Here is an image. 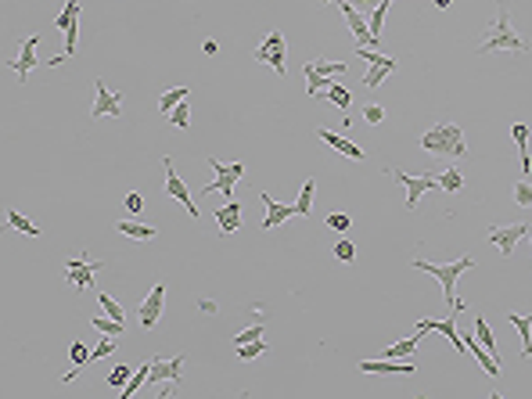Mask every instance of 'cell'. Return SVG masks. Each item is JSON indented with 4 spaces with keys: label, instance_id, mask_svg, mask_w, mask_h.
<instances>
[{
    "label": "cell",
    "instance_id": "1",
    "mask_svg": "<svg viewBox=\"0 0 532 399\" xmlns=\"http://www.w3.org/2000/svg\"><path fill=\"white\" fill-rule=\"evenodd\" d=\"M493 22L485 26V40L478 44V54H489V51H518L525 54L529 44H525V36L515 29V22H510V0H493Z\"/></svg>",
    "mask_w": 532,
    "mask_h": 399
},
{
    "label": "cell",
    "instance_id": "2",
    "mask_svg": "<svg viewBox=\"0 0 532 399\" xmlns=\"http://www.w3.org/2000/svg\"><path fill=\"white\" fill-rule=\"evenodd\" d=\"M410 266L414 270H424V274H432L442 284V299H446V309H450V313H460L464 309V302L457 299V281H460V274H467V270L475 266V256H460L453 263H428V259L414 256Z\"/></svg>",
    "mask_w": 532,
    "mask_h": 399
},
{
    "label": "cell",
    "instance_id": "3",
    "mask_svg": "<svg viewBox=\"0 0 532 399\" xmlns=\"http://www.w3.org/2000/svg\"><path fill=\"white\" fill-rule=\"evenodd\" d=\"M421 148L428 155H439V158H464L467 155V144H464V130L457 122H435L432 130L421 133Z\"/></svg>",
    "mask_w": 532,
    "mask_h": 399
},
{
    "label": "cell",
    "instance_id": "4",
    "mask_svg": "<svg viewBox=\"0 0 532 399\" xmlns=\"http://www.w3.org/2000/svg\"><path fill=\"white\" fill-rule=\"evenodd\" d=\"M209 170H212V173H216V180H212V184H205V187H202V191H198V195L205 198V195H216V191H220V195H223L227 202L234 198V184H238V180H241V177L248 173V170H245V162H234V165H223L220 158H209Z\"/></svg>",
    "mask_w": 532,
    "mask_h": 399
},
{
    "label": "cell",
    "instance_id": "5",
    "mask_svg": "<svg viewBox=\"0 0 532 399\" xmlns=\"http://www.w3.org/2000/svg\"><path fill=\"white\" fill-rule=\"evenodd\" d=\"M356 58H367L371 61V72L364 76V87H381L396 69H399V58H392V54H378L374 47H356Z\"/></svg>",
    "mask_w": 532,
    "mask_h": 399
},
{
    "label": "cell",
    "instance_id": "6",
    "mask_svg": "<svg viewBox=\"0 0 532 399\" xmlns=\"http://www.w3.org/2000/svg\"><path fill=\"white\" fill-rule=\"evenodd\" d=\"M104 270V263H97V259H87V252H79V256L72 259H65V277H69V284L76 288V291H87V288H94V277Z\"/></svg>",
    "mask_w": 532,
    "mask_h": 399
},
{
    "label": "cell",
    "instance_id": "7",
    "mask_svg": "<svg viewBox=\"0 0 532 399\" xmlns=\"http://www.w3.org/2000/svg\"><path fill=\"white\" fill-rule=\"evenodd\" d=\"M331 4L342 8L346 22H349V33L356 36V47H378V40H381V36H374V33H371V22H367L364 15H360V8L353 4V0H331Z\"/></svg>",
    "mask_w": 532,
    "mask_h": 399
},
{
    "label": "cell",
    "instance_id": "8",
    "mask_svg": "<svg viewBox=\"0 0 532 399\" xmlns=\"http://www.w3.org/2000/svg\"><path fill=\"white\" fill-rule=\"evenodd\" d=\"M255 61H263V65H270L273 72H277L281 79L288 76V65H284V33L273 29L259 47H255Z\"/></svg>",
    "mask_w": 532,
    "mask_h": 399
},
{
    "label": "cell",
    "instance_id": "9",
    "mask_svg": "<svg viewBox=\"0 0 532 399\" xmlns=\"http://www.w3.org/2000/svg\"><path fill=\"white\" fill-rule=\"evenodd\" d=\"M162 165H166V195L173 198V202H180L187 213H191V220H198L202 213H198V205H195V198H191V191H187V184L180 180V173H177V165H173V158H162Z\"/></svg>",
    "mask_w": 532,
    "mask_h": 399
},
{
    "label": "cell",
    "instance_id": "10",
    "mask_svg": "<svg viewBox=\"0 0 532 399\" xmlns=\"http://www.w3.org/2000/svg\"><path fill=\"white\" fill-rule=\"evenodd\" d=\"M122 115V97L112 94V87H104L101 79H94V108L90 119H119Z\"/></svg>",
    "mask_w": 532,
    "mask_h": 399
},
{
    "label": "cell",
    "instance_id": "11",
    "mask_svg": "<svg viewBox=\"0 0 532 399\" xmlns=\"http://www.w3.org/2000/svg\"><path fill=\"white\" fill-rule=\"evenodd\" d=\"M36 44H40V36H26V40H22V51H18V58H8V65L15 69L18 83H26L33 69L44 65V58H36Z\"/></svg>",
    "mask_w": 532,
    "mask_h": 399
},
{
    "label": "cell",
    "instance_id": "12",
    "mask_svg": "<svg viewBox=\"0 0 532 399\" xmlns=\"http://www.w3.org/2000/svg\"><path fill=\"white\" fill-rule=\"evenodd\" d=\"M162 309H166V284L159 281L152 291H147V299L137 306V317H140V327L144 331H152L155 324H159V317H162Z\"/></svg>",
    "mask_w": 532,
    "mask_h": 399
},
{
    "label": "cell",
    "instance_id": "13",
    "mask_svg": "<svg viewBox=\"0 0 532 399\" xmlns=\"http://www.w3.org/2000/svg\"><path fill=\"white\" fill-rule=\"evenodd\" d=\"M532 234V227L529 223H510V227H489V241H493L503 256H510L515 252V245L522 241V238H529Z\"/></svg>",
    "mask_w": 532,
    "mask_h": 399
},
{
    "label": "cell",
    "instance_id": "14",
    "mask_svg": "<svg viewBox=\"0 0 532 399\" xmlns=\"http://www.w3.org/2000/svg\"><path fill=\"white\" fill-rule=\"evenodd\" d=\"M184 364H187V356H173V360H152V382L159 385L162 382V392L159 396H169V385L180 377V370H184Z\"/></svg>",
    "mask_w": 532,
    "mask_h": 399
},
{
    "label": "cell",
    "instance_id": "15",
    "mask_svg": "<svg viewBox=\"0 0 532 399\" xmlns=\"http://www.w3.org/2000/svg\"><path fill=\"white\" fill-rule=\"evenodd\" d=\"M259 202L266 205V220H263V230H277L284 220H291V216H299V209L295 205H284V202H277L270 191H259Z\"/></svg>",
    "mask_w": 532,
    "mask_h": 399
},
{
    "label": "cell",
    "instance_id": "16",
    "mask_svg": "<svg viewBox=\"0 0 532 399\" xmlns=\"http://www.w3.org/2000/svg\"><path fill=\"white\" fill-rule=\"evenodd\" d=\"M392 177H396L403 187H407V209H417L421 195L432 191V187H439L435 177H414V173H403V170H392Z\"/></svg>",
    "mask_w": 532,
    "mask_h": 399
},
{
    "label": "cell",
    "instance_id": "17",
    "mask_svg": "<svg viewBox=\"0 0 532 399\" xmlns=\"http://www.w3.org/2000/svg\"><path fill=\"white\" fill-rule=\"evenodd\" d=\"M360 374H417V364L381 356V360H364V364H360Z\"/></svg>",
    "mask_w": 532,
    "mask_h": 399
},
{
    "label": "cell",
    "instance_id": "18",
    "mask_svg": "<svg viewBox=\"0 0 532 399\" xmlns=\"http://www.w3.org/2000/svg\"><path fill=\"white\" fill-rule=\"evenodd\" d=\"M316 137H321V140L328 144V148H334L338 155H346V158H353V162H364V158H367V152H364V148H360V144H353V140H346V137H338V133L324 130V126H321V130H316Z\"/></svg>",
    "mask_w": 532,
    "mask_h": 399
},
{
    "label": "cell",
    "instance_id": "19",
    "mask_svg": "<svg viewBox=\"0 0 532 399\" xmlns=\"http://www.w3.org/2000/svg\"><path fill=\"white\" fill-rule=\"evenodd\" d=\"M241 213H245L241 202H234V198H230L223 209H216V213H212V220H216V227H220V234H223V238H230L234 230L241 227Z\"/></svg>",
    "mask_w": 532,
    "mask_h": 399
},
{
    "label": "cell",
    "instance_id": "20",
    "mask_svg": "<svg viewBox=\"0 0 532 399\" xmlns=\"http://www.w3.org/2000/svg\"><path fill=\"white\" fill-rule=\"evenodd\" d=\"M464 345H467V352L475 356V364L485 370V377H497V374H500V360H497V356H493V352H489V349H485V345L475 339V334H467Z\"/></svg>",
    "mask_w": 532,
    "mask_h": 399
},
{
    "label": "cell",
    "instance_id": "21",
    "mask_svg": "<svg viewBox=\"0 0 532 399\" xmlns=\"http://www.w3.org/2000/svg\"><path fill=\"white\" fill-rule=\"evenodd\" d=\"M507 324L522 334V360H532V313H507Z\"/></svg>",
    "mask_w": 532,
    "mask_h": 399
},
{
    "label": "cell",
    "instance_id": "22",
    "mask_svg": "<svg viewBox=\"0 0 532 399\" xmlns=\"http://www.w3.org/2000/svg\"><path fill=\"white\" fill-rule=\"evenodd\" d=\"M115 230H119L122 238H134V241H152V238H159L155 227H147V223H130V220L115 223Z\"/></svg>",
    "mask_w": 532,
    "mask_h": 399
},
{
    "label": "cell",
    "instance_id": "23",
    "mask_svg": "<svg viewBox=\"0 0 532 399\" xmlns=\"http://www.w3.org/2000/svg\"><path fill=\"white\" fill-rule=\"evenodd\" d=\"M303 76H306V94H309V97H321V94L331 87V83H334L331 76H321V72H316V69H313V61L303 69Z\"/></svg>",
    "mask_w": 532,
    "mask_h": 399
},
{
    "label": "cell",
    "instance_id": "24",
    "mask_svg": "<svg viewBox=\"0 0 532 399\" xmlns=\"http://www.w3.org/2000/svg\"><path fill=\"white\" fill-rule=\"evenodd\" d=\"M510 137H515L518 152H522V170L532 173V162H529V126L525 122H515V126H510Z\"/></svg>",
    "mask_w": 532,
    "mask_h": 399
},
{
    "label": "cell",
    "instance_id": "25",
    "mask_svg": "<svg viewBox=\"0 0 532 399\" xmlns=\"http://www.w3.org/2000/svg\"><path fill=\"white\" fill-rule=\"evenodd\" d=\"M147 377H152V360H147V364H140V367L134 370V377H130V382H126V385H122V399H130V396H137V392L144 389V382H147Z\"/></svg>",
    "mask_w": 532,
    "mask_h": 399
},
{
    "label": "cell",
    "instance_id": "26",
    "mask_svg": "<svg viewBox=\"0 0 532 399\" xmlns=\"http://www.w3.org/2000/svg\"><path fill=\"white\" fill-rule=\"evenodd\" d=\"M475 339L489 349V352H493L497 356V360H500V345H497V339H493V331H489V324H485V317H482V313H475Z\"/></svg>",
    "mask_w": 532,
    "mask_h": 399
},
{
    "label": "cell",
    "instance_id": "27",
    "mask_svg": "<svg viewBox=\"0 0 532 399\" xmlns=\"http://www.w3.org/2000/svg\"><path fill=\"white\" fill-rule=\"evenodd\" d=\"M187 97H191V87H173V90H166V94L159 97V112L169 115V112H173L180 101H187Z\"/></svg>",
    "mask_w": 532,
    "mask_h": 399
},
{
    "label": "cell",
    "instance_id": "28",
    "mask_svg": "<svg viewBox=\"0 0 532 399\" xmlns=\"http://www.w3.org/2000/svg\"><path fill=\"white\" fill-rule=\"evenodd\" d=\"M417 345H421V334L414 331V334H410V339H403V342L389 345V349H385V356H389V360H407V356H410V352H414Z\"/></svg>",
    "mask_w": 532,
    "mask_h": 399
},
{
    "label": "cell",
    "instance_id": "29",
    "mask_svg": "<svg viewBox=\"0 0 532 399\" xmlns=\"http://www.w3.org/2000/svg\"><path fill=\"white\" fill-rule=\"evenodd\" d=\"M324 94H328V101L334 104L338 112H349V104H353V94H349V90H346V87H342V83H338V79L331 83V87H328Z\"/></svg>",
    "mask_w": 532,
    "mask_h": 399
},
{
    "label": "cell",
    "instance_id": "30",
    "mask_svg": "<svg viewBox=\"0 0 532 399\" xmlns=\"http://www.w3.org/2000/svg\"><path fill=\"white\" fill-rule=\"evenodd\" d=\"M266 349H270V345H266L263 339H255V342H245V345H234V356H238L241 364H248V360H259Z\"/></svg>",
    "mask_w": 532,
    "mask_h": 399
},
{
    "label": "cell",
    "instance_id": "31",
    "mask_svg": "<svg viewBox=\"0 0 532 399\" xmlns=\"http://www.w3.org/2000/svg\"><path fill=\"white\" fill-rule=\"evenodd\" d=\"M435 180H439V187H442L446 195H457V191H464V173H460V170H446V173H439Z\"/></svg>",
    "mask_w": 532,
    "mask_h": 399
},
{
    "label": "cell",
    "instance_id": "32",
    "mask_svg": "<svg viewBox=\"0 0 532 399\" xmlns=\"http://www.w3.org/2000/svg\"><path fill=\"white\" fill-rule=\"evenodd\" d=\"M79 22V0H65V8H61V15H58V29L61 33H69V26H76Z\"/></svg>",
    "mask_w": 532,
    "mask_h": 399
},
{
    "label": "cell",
    "instance_id": "33",
    "mask_svg": "<svg viewBox=\"0 0 532 399\" xmlns=\"http://www.w3.org/2000/svg\"><path fill=\"white\" fill-rule=\"evenodd\" d=\"M90 324H94L101 334H122V331H126V324L115 320V317H108V313H104V317H101V313H97V317H90Z\"/></svg>",
    "mask_w": 532,
    "mask_h": 399
},
{
    "label": "cell",
    "instance_id": "34",
    "mask_svg": "<svg viewBox=\"0 0 532 399\" xmlns=\"http://www.w3.org/2000/svg\"><path fill=\"white\" fill-rule=\"evenodd\" d=\"M313 191H316V180H306V184H303V195H299V202H295V209H299V216H309V213H313Z\"/></svg>",
    "mask_w": 532,
    "mask_h": 399
},
{
    "label": "cell",
    "instance_id": "35",
    "mask_svg": "<svg viewBox=\"0 0 532 399\" xmlns=\"http://www.w3.org/2000/svg\"><path fill=\"white\" fill-rule=\"evenodd\" d=\"M8 223L18 230V234H26V238H36V234H40L36 223H33L29 216H22V213H11V216H8Z\"/></svg>",
    "mask_w": 532,
    "mask_h": 399
},
{
    "label": "cell",
    "instance_id": "36",
    "mask_svg": "<svg viewBox=\"0 0 532 399\" xmlns=\"http://www.w3.org/2000/svg\"><path fill=\"white\" fill-rule=\"evenodd\" d=\"M334 259L349 266V263L356 259V245H353L349 238H338V241H334Z\"/></svg>",
    "mask_w": 532,
    "mask_h": 399
},
{
    "label": "cell",
    "instance_id": "37",
    "mask_svg": "<svg viewBox=\"0 0 532 399\" xmlns=\"http://www.w3.org/2000/svg\"><path fill=\"white\" fill-rule=\"evenodd\" d=\"M169 122H173L177 130H187V126H191V108H187V101H180L177 108L169 112Z\"/></svg>",
    "mask_w": 532,
    "mask_h": 399
},
{
    "label": "cell",
    "instance_id": "38",
    "mask_svg": "<svg viewBox=\"0 0 532 399\" xmlns=\"http://www.w3.org/2000/svg\"><path fill=\"white\" fill-rule=\"evenodd\" d=\"M69 356H72V367H87V364L94 360L90 349L83 345V342H72V345H69Z\"/></svg>",
    "mask_w": 532,
    "mask_h": 399
},
{
    "label": "cell",
    "instance_id": "39",
    "mask_svg": "<svg viewBox=\"0 0 532 399\" xmlns=\"http://www.w3.org/2000/svg\"><path fill=\"white\" fill-rule=\"evenodd\" d=\"M515 202L522 209H532V180H518L515 184Z\"/></svg>",
    "mask_w": 532,
    "mask_h": 399
},
{
    "label": "cell",
    "instance_id": "40",
    "mask_svg": "<svg viewBox=\"0 0 532 399\" xmlns=\"http://www.w3.org/2000/svg\"><path fill=\"white\" fill-rule=\"evenodd\" d=\"M349 227H353V216L349 213H331L328 216V230H334V234H346Z\"/></svg>",
    "mask_w": 532,
    "mask_h": 399
},
{
    "label": "cell",
    "instance_id": "41",
    "mask_svg": "<svg viewBox=\"0 0 532 399\" xmlns=\"http://www.w3.org/2000/svg\"><path fill=\"white\" fill-rule=\"evenodd\" d=\"M263 331H266V324H252V327H245L241 334H234V345H245V342L263 339Z\"/></svg>",
    "mask_w": 532,
    "mask_h": 399
},
{
    "label": "cell",
    "instance_id": "42",
    "mask_svg": "<svg viewBox=\"0 0 532 399\" xmlns=\"http://www.w3.org/2000/svg\"><path fill=\"white\" fill-rule=\"evenodd\" d=\"M101 313H108V317H115V320H122L126 317V309L112 299V295H104V291H101Z\"/></svg>",
    "mask_w": 532,
    "mask_h": 399
},
{
    "label": "cell",
    "instance_id": "43",
    "mask_svg": "<svg viewBox=\"0 0 532 399\" xmlns=\"http://www.w3.org/2000/svg\"><path fill=\"white\" fill-rule=\"evenodd\" d=\"M130 374H134L130 367H126V364H119V367H115V370L108 374V385H112V389H122L126 382H130Z\"/></svg>",
    "mask_w": 532,
    "mask_h": 399
},
{
    "label": "cell",
    "instance_id": "44",
    "mask_svg": "<svg viewBox=\"0 0 532 399\" xmlns=\"http://www.w3.org/2000/svg\"><path fill=\"white\" fill-rule=\"evenodd\" d=\"M112 339H115V334H101V342L90 349V356H94V360H101V356H108V352L115 349V342H112Z\"/></svg>",
    "mask_w": 532,
    "mask_h": 399
},
{
    "label": "cell",
    "instance_id": "45",
    "mask_svg": "<svg viewBox=\"0 0 532 399\" xmlns=\"http://www.w3.org/2000/svg\"><path fill=\"white\" fill-rule=\"evenodd\" d=\"M381 119H385V108H381V104H364V122L378 126Z\"/></svg>",
    "mask_w": 532,
    "mask_h": 399
},
{
    "label": "cell",
    "instance_id": "46",
    "mask_svg": "<svg viewBox=\"0 0 532 399\" xmlns=\"http://www.w3.org/2000/svg\"><path fill=\"white\" fill-rule=\"evenodd\" d=\"M126 209H130V213H140V209H144V198L137 195V191H130V195H126V202H122Z\"/></svg>",
    "mask_w": 532,
    "mask_h": 399
},
{
    "label": "cell",
    "instance_id": "47",
    "mask_svg": "<svg viewBox=\"0 0 532 399\" xmlns=\"http://www.w3.org/2000/svg\"><path fill=\"white\" fill-rule=\"evenodd\" d=\"M216 51H220V44H216V40H205V44H202V54H209V58L216 54Z\"/></svg>",
    "mask_w": 532,
    "mask_h": 399
},
{
    "label": "cell",
    "instance_id": "48",
    "mask_svg": "<svg viewBox=\"0 0 532 399\" xmlns=\"http://www.w3.org/2000/svg\"><path fill=\"white\" fill-rule=\"evenodd\" d=\"M198 309H202V313H216V302H212V299H202Z\"/></svg>",
    "mask_w": 532,
    "mask_h": 399
},
{
    "label": "cell",
    "instance_id": "49",
    "mask_svg": "<svg viewBox=\"0 0 532 399\" xmlns=\"http://www.w3.org/2000/svg\"><path fill=\"white\" fill-rule=\"evenodd\" d=\"M432 4H435V8H450V0H432Z\"/></svg>",
    "mask_w": 532,
    "mask_h": 399
},
{
    "label": "cell",
    "instance_id": "50",
    "mask_svg": "<svg viewBox=\"0 0 532 399\" xmlns=\"http://www.w3.org/2000/svg\"><path fill=\"white\" fill-rule=\"evenodd\" d=\"M529 238H532V234H529Z\"/></svg>",
    "mask_w": 532,
    "mask_h": 399
}]
</instances>
